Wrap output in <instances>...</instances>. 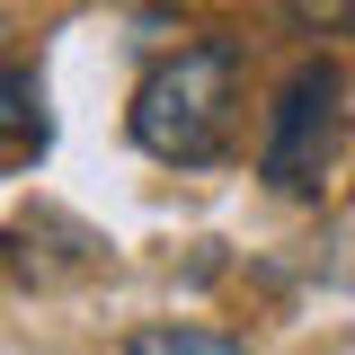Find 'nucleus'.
<instances>
[{
    "label": "nucleus",
    "instance_id": "obj_3",
    "mask_svg": "<svg viewBox=\"0 0 355 355\" xmlns=\"http://www.w3.org/2000/svg\"><path fill=\"white\" fill-rule=\"evenodd\" d=\"M44 80L27 62H0V160H36L44 151Z\"/></svg>",
    "mask_w": 355,
    "mask_h": 355
},
{
    "label": "nucleus",
    "instance_id": "obj_5",
    "mask_svg": "<svg viewBox=\"0 0 355 355\" xmlns=\"http://www.w3.org/2000/svg\"><path fill=\"white\" fill-rule=\"evenodd\" d=\"M293 18L320 36H355V0H293Z\"/></svg>",
    "mask_w": 355,
    "mask_h": 355
},
{
    "label": "nucleus",
    "instance_id": "obj_1",
    "mask_svg": "<svg viewBox=\"0 0 355 355\" xmlns=\"http://www.w3.org/2000/svg\"><path fill=\"white\" fill-rule=\"evenodd\" d=\"M133 142L169 169H205L231 151V125H240V53L222 36L178 44L169 62H151L142 89H133Z\"/></svg>",
    "mask_w": 355,
    "mask_h": 355
},
{
    "label": "nucleus",
    "instance_id": "obj_2",
    "mask_svg": "<svg viewBox=\"0 0 355 355\" xmlns=\"http://www.w3.org/2000/svg\"><path fill=\"white\" fill-rule=\"evenodd\" d=\"M338 142H347V71L329 53H311V62H293V80L266 107L258 178L275 196H320V178L338 169Z\"/></svg>",
    "mask_w": 355,
    "mask_h": 355
},
{
    "label": "nucleus",
    "instance_id": "obj_4",
    "mask_svg": "<svg viewBox=\"0 0 355 355\" xmlns=\"http://www.w3.org/2000/svg\"><path fill=\"white\" fill-rule=\"evenodd\" d=\"M125 355H240V338H214V329H133Z\"/></svg>",
    "mask_w": 355,
    "mask_h": 355
}]
</instances>
